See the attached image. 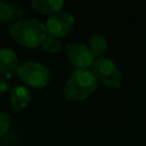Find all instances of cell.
I'll return each mask as SVG.
<instances>
[{
  "instance_id": "6da1fadb",
  "label": "cell",
  "mask_w": 146,
  "mask_h": 146,
  "mask_svg": "<svg viewBox=\"0 0 146 146\" xmlns=\"http://www.w3.org/2000/svg\"><path fill=\"white\" fill-rule=\"evenodd\" d=\"M11 39L22 47L36 48L48 35L46 25L36 18H23L15 22L9 30Z\"/></svg>"
},
{
  "instance_id": "7a4b0ae2",
  "label": "cell",
  "mask_w": 146,
  "mask_h": 146,
  "mask_svg": "<svg viewBox=\"0 0 146 146\" xmlns=\"http://www.w3.org/2000/svg\"><path fill=\"white\" fill-rule=\"evenodd\" d=\"M97 89V79L89 70H75L64 88V97L68 102H81Z\"/></svg>"
},
{
  "instance_id": "3957f363",
  "label": "cell",
  "mask_w": 146,
  "mask_h": 146,
  "mask_svg": "<svg viewBox=\"0 0 146 146\" xmlns=\"http://www.w3.org/2000/svg\"><path fill=\"white\" fill-rule=\"evenodd\" d=\"M91 72L97 79L107 87L120 88L123 81V75L117 65L107 57H102L95 60L91 66Z\"/></svg>"
},
{
  "instance_id": "277c9868",
  "label": "cell",
  "mask_w": 146,
  "mask_h": 146,
  "mask_svg": "<svg viewBox=\"0 0 146 146\" xmlns=\"http://www.w3.org/2000/svg\"><path fill=\"white\" fill-rule=\"evenodd\" d=\"M18 78L27 86L41 88L50 81V71L47 66L38 62H24L18 66Z\"/></svg>"
},
{
  "instance_id": "5b68a950",
  "label": "cell",
  "mask_w": 146,
  "mask_h": 146,
  "mask_svg": "<svg viewBox=\"0 0 146 146\" xmlns=\"http://www.w3.org/2000/svg\"><path fill=\"white\" fill-rule=\"evenodd\" d=\"M44 25H46L47 33L50 36L58 39L68 34L70 31L73 29L74 17L66 11H59L57 14L49 16Z\"/></svg>"
},
{
  "instance_id": "8992f818",
  "label": "cell",
  "mask_w": 146,
  "mask_h": 146,
  "mask_svg": "<svg viewBox=\"0 0 146 146\" xmlns=\"http://www.w3.org/2000/svg\"><path fill=\"white\" fill-rule=\"evenodd\" d=\"M65 50L68 60L81 70H87V67L92 66L95 63L94 54L91 52L90 48L83 43H68L66 44Z\"/></svg>"
},
{
  "instance_id": "52a82bcc",
  "label": "cell",
  "mask_w": 146,
  "mask_h": 146,
  "mask_svg": "<svg viewBox=\"0 0 146 146\" xmlns=\"http://www.w3.org/2000/svg\"><path fill=\"white\" fill-rule=\"evenodd\" d=\"M18 58L16 52L10 48L0 49V75L11 78L18 70Z\"/></svg>"
},
{
  "instance_id": "ba28073f",
  "label": "cell",
  "mask_w": 146,
  "mask_h": 146,
  "mask_svg": "<svg viewBox=\"0 0 146 146\" xmlns=\"http://www.w3.org/2000/svg\"><path fill=\"white\" fill-rule=\"evenodd\" d=\"M9 98H10V105L15 111L24 110L32 99V95L29 89H26L23 86H16L14 88H10L9 90Z\"/></svg>"
},
{
  "instance_id": "9c48e42d",
  "label": "cell",
  "mask_w": 146,
  "mask_h": 146,
  "mask_svg": "<svg viewBox=\"0 0 146 146\" xmlns=\"http://www.w3.org/2000/svg\"><path fill=\"white\" fill-rule=\"evenodd\" d=\"M30 5L35 11L51 16L60 11V9L64 6V1L63 0H32Z\"/></svg>"
},
{
  "instance_id": "30bf717a",
  "label": "cell",
  "mask_w": 146,
  "mask_h": 146,
  "mask_svg": "<svg viewBox=\"0 0 146 146\" xmlns=\"http://www.w3.org/2000/svg\"><path fill=\"white\" fill-rule=\"evenodd\" d=\"M89 48L91 52L94 54V56L102 58L106 54L107 48H108L105 36L100 33H94L91 38L89 39Z\"/></svg>"
},
{
  "instance_id": "8fae6325",
  "label": "cell",
  "mask_w": 146,
  "mask_h": 146,
  "mask_svg": "<svg viewBox=\"0 0 146 146\" xmlns=\"http://www.w3.org/2000/svg\"><path fill=\"white\" fill-rule=\"evenodd\" d=\"M41 46L46 51L51 52V54L58 52L62 49V42L57 38H54V36H50V35L46 36V39H44V41L42 42Z\"/></svg>"
},
{
  "instance_id": "7c38bea8",
  "label": "cell",
  "mask_w": 146,
  "mask_h": 146,
  "mask_svg": "<svg viewBox=\"0 0 146 146\" xmlns=\"http://www.w3.org/2000/svg\"><path fill=\"white\" fill-rule=\"evenodd\" d=\"M15 16V9L13 6L0 1V23L8 22Z\"/></svg>"
},
{
  "instance_id": "4fadbf2b",
  "label": "cell",
  "mask_w": 146,
  "mask_h": 146,
  "mask_svg": "<svg viewBox=\"0 0 146 146\" xmlns=\"http://www.w3.org/2000/svg\"><path fill=\"white\" fill-rule=\"evenodd\" d=\"M10 122H11L10 115L6 112H0V138H2L9 130Z\"/></svg>"
},
{
  "instance_id": "5bb4252c",
  "label": "cell",
  "mask_w": 146,
  "mask_h": 146,
  "mask_svg": "<svg viewBox=\"0 0 146 146\" xmlns=\"http://www.w3.org/2000/svg\"><path fill=\"white\" fill-rule=\"evenodd\" d=\"M9 90H10V88H9L7 80L3 78H0V92H5V91H9Z\"/></svg>"
}]
</instances>
